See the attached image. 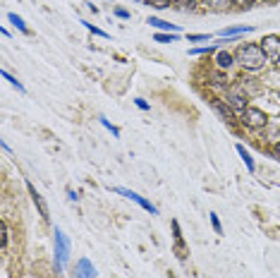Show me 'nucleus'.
Here are the masks:
<instances>
[{
    "instance_id": "22",
    "label": "nucleus",
    "mask_w": 280,
    "mask_h": 278,
    "mask_svg": "<svg viewBox=\"0 0 280 278\" xmlns=\"http://www.w3.org/2000/svg\"><path fill=\"white\" fill-rule=\"evenodd\" d=\"M211 225H213V230L218 233V235H223V225H220V221H218V214H211Z\"/></svg>"
},
{
    "instance_id": "26",
    "label": "nucleus",
    "mask_w": 280,
    "mask_h": 278,
    "mask_svg": "<svg viewBox=\"0 0 280 278\" xmlns=\"http://www.w3.org/2000/svg\"><path fill=\"white\" fill-rule=\"evenodd\" d=\"M134 103H137V108H141V110H149V103H146L144 98H134Z\"/></svg>"
},
{
    "instance_id": "1",
    "label": "nucleus",
    "mask_w": 280,
    "mask_h": 278,
    "mask_svg": "<svg viewBox=\"0 0 280 278\" xmlns=\"http://www.w3.org/2000/svg\"><path fill=\"white\" fill-rule=\"evenodd\" d=\"M235 60L244 70H258V67H263L266 65V53L261 51V46H256V43H242L239 48H237L235 53Z\"/></svg>"
},
{
    "instance_id": "7",
    "label": "nucleus",
    "mask_w": 280,
    "mask_h": 278,
    "mask_svg": "<svg viewBox=\"0 0 280 278\" xmlns=\"http://www.w3.org/2000/svg\"><path fill=\"white\" fill-rule=\"evenodd\" d=\"M72 278H96V266L89 261L86 257H82L75 264V271H72Z\"/></svg>"
},
{
    "instance_id": "3",
    "label": "nucleus",
    "mask_w": 280,
    "mask_h": 278,
    "mask_svg": "<svg viewBox=\"0 0 280 278\" xmlns=\"http://www.w3.org/2000/svg\"><path fill=\"white\" fill-rule=\"evenodd\" d=\"M266 113L263 110H258V108H247V110H242V125L249 129H256V127H263L266 125Z\"/></svg>"
},
{
    "instance_id": "12",
    "label": "nucleus",
    "mask_w": 280,
    "mask_h": 278,
    "mask_svg": "<svg viewBox=\"0 0 280 278\" xmlns=\"http://www.w3.org/2000/svg\"><path fill=\"white\" fill-rule=\"evenodd\" d=\"M235 149H237V154H239V159L244 161V166H247V171H249V173H254V171H256V166H254V159H251V154H249V151L244 149L242 144H237Z\"/></svg>"
},
{
    "instance_id": "10",
    "label": "nucleus",
    "mask_w": 280,
    "mask_h": 278,
    "mask_svg": "<svg viewBox=\"0 0 280 278\" xmlns=\"http://www.w3.org/2000/svg\"><path fill=\"white\" fill-rule=\"evenodd\" d=\"M146 24H151V27H156V29H161V32H172V34H177V32H180V27H177V24H170V22L158 20V17H149V22H146Z\"/></svg>"
},
{
    "instance_id": "29",
    "label": "nucleus",
    "mask_w": 280,
    "mask_h": 278,
    "mask_svg": "<svg viewBox=\"0 0 280 278\" xmlns=\"http://www.w3.org/2000/svg\"><path fill=\"white\" fill-rule=\"evenodd\" d=\"M115 15H118L120 20H129V12L127 10H115Z\"/></svg>"
},
{
    "instance_id": "24",
    "label": "nucleus",
    "mask_w": 280,
    "mask_h": 278,
    "mask_svg": "<svg viewBox=\"0 0 280 278\" xmlns=\"http://www.w3.org/2000/svg\"><path fill=\"white\" fill-rule=\"evenodd\" d=\"M211 51H215V46H208V48H192L189 53L192 55H204V53H211Z\"/></svg>"
},
{
    "instance_id": "25",
    "label": "nucleus",
    "mask_w": 280,
    "mask_h": 278,
    "mask_svg": "<svg viewBox=\"0 0 280 278\" xmlns=\"http://www.w3.org/2000/svg\"><path fill=\"white\" fill-rule=\"evenodd\" d=\"M213 77V84H225L227 82V77L223 75V72H215V75H211Z\"/></svg>"
},
{
    "instance_id": "30",
    "label": "nucleus",
    "mask_w": 280,
    "mask_h": 278,
    "mask_svg": "<svg viewBox=\"0 0 280 278\" xmlns=\"http://www.w3.org/2000/svg\"><path fill=\"white\" fill-rule=\"evenodd\" d=\"M273 156L280 161V142H275V144H273Z\"/></svg>"
},
{
    "instance_id": "16",
    "label": "nucleus",
    "mask_w": 280,
    "mask_h": 278,
    "mask_svg": "<svg viewBox=\"0 0 280 278\" xmlns=\"http://www.w3.org/2000/svg\"><path fill=\"white\" fill-rule=\"evenodd\" d=\"M172 5H177V8H182V10H194L196 8V0H170Z\"/></svg>"
},
{
    "instance_id": "5",
    "label": "nucleus",
    "mask_w": 280,
    "mask_h": 278,
    "mask_svg": "<svg viewBox=\"0 0 280 278\" xmlns=\"http://www.w3.org/2000/svg\"><path fill=\"white\" fill-rule=\"evenodd\" d=\"M261 51L266 53V58L268 60H273V63H278L280 60V39L278 36H263V41H261Z\"/></svg>"
},
{
    "instance_id": "14",
    "label": "nucleus",
    "mask_w": 280,
    "mask_h": 278,
    "mask_svg": "<svg viewBox=\"0 0 280 278\" xmlns=\"http://www.w3.org/2000/svg\"><path fill=\"white\" fill-rule=\"evenodd\" d=\"M247 32H251V27H227V29H223V32L218 34L220 39H230V36H239V34H247Z\"/></svg>"
},
{
    "instance_id": "15",
    "label": "nucleus",
    "mask_w": 280,
    "mask_h": 278,
    "mask_svg": "<svg viewBox=\"0 0 280 278\" xmlns=\"http://www.w3.org/2000/svg\"><path fill=\"white\" fill-rule=\"evenodd\" d=\"M8 20H10L12 24H15V27H17V29H20V32L29 34V27H27V24H24V20H22L20 15H15V12H10V15H8Z\"/></svg>"
},
{
    "instance_id": "19",
    "label": "nucleus",
    "mask_w": 280,
    "mask_h": 278,
    "mask_svg": "<svg viewBox=\"0 0 280 278\" xmlns=\"http://www.w3.org/2000/svg\"><path fill=\"white\" fill-rule=\"evenodd\" d=\"M101 120V125L108 129V132H113V137H120V129L115 127V125H110V120H106V118H98Z\"/></svg>"
},
{
    "instance_id": "17",
    "label": "nucleus",
    "mask_w": 280,
    "mask_h": 278,
    "mask_svg": "<svg viewBox=\"0 0 280 278\" xmlns=\"http://www.w3.org/2000/svg\"><path fill=\"white\" fill-rule=\"evenodd\" d=\"M0 75L5 77V79H8V82H10L12 86H17V91H24V86H22V82H17V77H12L10 72H8V70H3V72H0Z\"/></svg>"
},
{
    "instance_id": "4",
    "label": "nucleus",
    "mask_w": 280,
    "mask_h": 278,
    "mask_svg": "<svg viewBox=\"0 0 280 278\" xmlns=\"http://www.w3.org/2000/svg\"><path fill=\"white\" fill-rule=\"evenodd\" d=\"M110 190H113V192H118V194H122V197H127V199H132V202H137V204L141 206V209H146V211H149L151 216L158 214V209H156V206H153L151 202H146V199H144L141 194L132 192V190H125V187H110Z\"/></svg>"
},
{
    "instance_id": "13",
    "label": "nucleus",
    "mask_w": 280,
    "mask_h": 278,
    "mask_svg": "<svg viewBox=\"0 0 280 278\" xmlns=\"http://www.w3.org/2000/svg\"><path fill=\"white\" fill-rule=\"evenodd\" d=\"M204 3H206V8H208V10H213V12H225L227 8H230V5L235 3V0H204Z\"/></svg>"
},
{
    "instance_id": "23",
    "label": "nucleus",
    "mask_w": 280,
    "mask_h": 278,
    "mask_svg": "<svg viewBox=\"0 0 280 278\" xmlns=\"http://www.w3.org/2000/svg\"><path fill=\"white\" fill-rule=\"evenodd\" d=\"M187 39H189L192 43H196V41H208V34H189Z\"/></svg>"
},
{
    "instance_id": "28",
    "label": "nucleus",
    "mask_w": 280,
    "mask_h": 278,
    "mask_svg": "<svg viewBox=\"0 0 280 278\" xmlns=\"http://www.w3.org/2000/svg\"><path fill=\"white\" fill-rule=\"evenodd\" d=\"M235 3H237V5H242V8H251L256 0H235Z\"/></svg>"
},
{
    "instance_id": "2",
    "label": "nucleus",
    "mask_w": 280,
    "mask_h": 278,
    "mask_svg": "<svg viewBox=\"0 0 280 278\" xmlns=\"http://www.w3.org/2000/svg\"><path fill=\"white\" fill-rule=\"evenodd\" d=\"M70 259V240L60 228H55V271H63Z\"/></svg>"
},
{
    "instance_id": "21",
    "label": "nucleus",
    "mask_w": 280,
    "mask_h": 278,
    "mask_svg": "<svg viewBox=\"0 0 280 278\" xmlns=\"http://www.w3.org/2000/svg\"><path fill=\"white\" fill-rule=\"evenodd\" d=\"M149 5L153 8H158V10H165V8H170V0H146Z\"/></svg>"
},
{
    "instance_id": "18",
    "label": "nucleus",
    "mask_w": 280,
    "mask_h": 278,
    "mask_svg": "<svg viewBox=\"0 0 280 278\" xmlns=\"http://www.w3.org/2000/svg\"><path fill=\"white\" fill-rule=\"evenodd\" d=\"M156 41H161V43H172V41H177V34H156Z\"/></svg>"
},
{
    "instance_id": "8",
    "label": "nucleus",
    "mask_w": 280,
    "mask_h": 278,
    "mask_svg": "<svg viewBox=\"0 0 280 278\" xmlns=\"http://www.w3.org/2000/svg\"><path fill=\"white\" fill-rule=\"evenodd\" d=\"M208 103H211V108H213L215 113L225 120V122H232V120H235V110L227 106V101H223V98H211Z\"/></svg>"
},
{
    "instance_id": "20",
    "label": "nucleus",
    "mask_w": 280,
    "mask_h": 278,
    "mask_svg": "<svg viewBox=\"0 0 280 278\" xmlns=\"http://www.w3.org/2000/svg\"><path fill=\"white\" fill-rule=\"evenodd\" d=\"M82 24H84V27H86V29H89L91 34H96V36H103V39H108V34L103 32V29H98V27H94V24H89V22H82Z\"/></svg>"
},
{
    "instance_id": "27",
    "label": "nucleus",
    "mask_w": 280,
    "mask_h": 278,
    "mask_svg": "<svg viewBox=\"0 0 280 278\" xmlns=\"http://www.w3.org/2000/svg\"><path fill=\"white\" fill-rule=\"evenodd\" d=\"M8 235H10V230H8V225L3 223V247L8 245Z\"/></svg>"
},
{
    "instance_id": "9",
    "label": "nucleus",
    "mask_w": 280,
    "mask_h": 278,
    "mask_svg": "<svg viewBox=\"0 0 280 278\" xmlns=\"http://www.w3.org/2000/svg\"><path fill=\"white\" fill-rule=\"evenodd\" d=\"M27 190H29V194H32L34 204L39 206V214L43 216V221H48V218H51V214H48V206H46V202H43V197H41L39 192H36V187H34L32 182H27Z\"/></svg>"
},
{
    "instance_id": "6",
    "label": "nucleus",
    "mask_w": 280,
    "mask_h": 278,
    "mask_svg": "<svg viewBox=\"0 0 280 278\" xmlns=\"http://www.w3.org/2000/svg\"><path fill=\"white\" fill-rule=\"evenodd\" d=\"M227 106L232 108V110H237V113H242V110H247V94L242 91V89H230L227 91Z\"/></svg>"
},
{
    "instance_id": "11",
    "label": "nucleus",
    "mask_w": 280,
    "mask_h": 278,
    "mask_svg": "<svg viewBox=\"0 0 280 278\" xmlns=\"http://www.w3.org/2000/svg\"><path fill=\"white\" fill-rule=\"evenodd\" d=\"M232 63H235V55L232 53H227V51H218V53H215V65H218L220 70H230Z\"/></svg>"
}]
</instances>
